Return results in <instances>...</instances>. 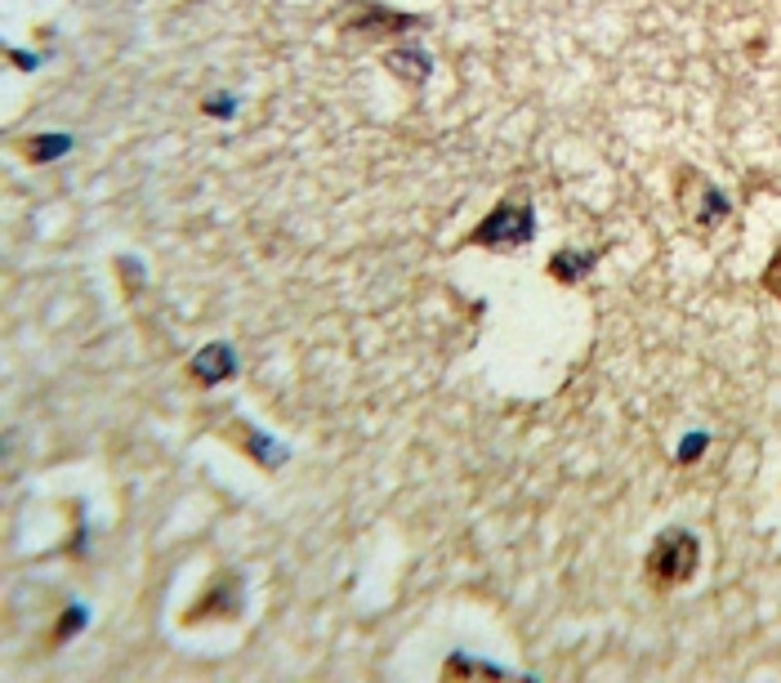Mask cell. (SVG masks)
<instances>
[{"label":"cell","mask_w":781,"mask_h":683,"mask_svg":"<svg viewBox=\"0 0 781 683\" xmlns=\"http://www.w3.org/2000/svg\"><path fill=\"white\" fill-rule=\"evenodd\" d=\"M536 237V211L527 202H500L491 206L478 228L465 237V246H478V251H518Z\"/></svg>","instance_id":"cell-2"},{"label":"cell","mask_w":781,"mask_h":683,"mask_svg":"<svg viewBox=\"0 0 781 683\" xmlns=\"http://www.w3.org/2000/svg\"><path fill=\"white\" fill-rule=\"evenodd\" d=\"M68 148H72V139H68V135H46V139L28 144V157H32V162H50V157H64Z\"/></svg>","instance_id":"cell-10"},{"label":"cell","mask_w":781,"mask_h":683,"mask_svg":"<svg viewBox=\"0 0 781 683\" xmlns=\"http://www.w3.org/2000/svg\"><path fill=\"white\" fill-rule=\"evenodd\" d=\"M469 674L500 679L505 670H500V665H491V661H469V656H447V661H442V679H469Z\"/></svg>","instance_id":"cell-8"},{"label":"cell","mask_w":781,"mask_h":683,"mask_svg":"<svg viewBox=\"0 0 781 683\" xmlns=\"http://www.w3.org/2000/svg\"><path fill=\"white\" fill-rule=\"evenodd\" d=\"M233 375H237V362H233V349H228V344H206V349H197L193 362H188V380H193L197 389L224 384V380H233Z\"/></svg>","instance_id":"cell-5"},{"label":"cell","mask_w":781,"mask_h":683,"mask_svg":"<svg viewBox=\"0 0 781 683\" xmlns=\"http://www.w3.org/2000/svg\"><path fill=\"white\" fill-rule=\"evenodd\" d=\"M759 286L772 295V300H781V242H777V251H772V260H768V269L759 273Z\"/></svg>","instance_id":"cell-11"},{"label":"cell","mask_w":781,"mask_h":683,"mask_svg":"<svg viewBox=\"0 0 781 683\" xmlns=\"http://www.w3.org/2000/svg\"><path fill=\"white\" fill-rule=\"evenodd\" d=\"M384 64H389L393 72H402L411 86H420V81L429 77V55H424V50H393V55H384Z\"/></svg>","instance_id":"cell-7"},{"label":"cell","mask_w":781,"mask_h":683,"mask_svg":"<svg viewBox=\"0 0 781 683\" xmlns=\"http://www.w3.org/2000/svg\"><path fill=\"white\" fill-rule=\"evenodd\" d=\"M701 447H705V433H696V438H687V447L679 451V460H696V456H701Z\"/></svg>","instance_id":"cell-13"},{"label":"cell","mask_w":781,"mask_h":683,"mask_svg":"<svg viewBox=\"0 0 781 683\" xmlns=\"http://www.w3.org/2000/svg\"><path fill=\"white\" fill-rule=\"evenodd\" d=\"M242 433H246V438H242V447H246V451H251V456H255L264 469H273L277 460H286V451H277V447H273V442H269L260 429H251V425H246Z\"/></svg>","instance_id":"cell-9"},{"label":"cell","mask_w":781,"mask_h":683,"mask_svg":"<svg viewBox=\"0 0 781 683\" xmlns=\"http://www.w3.org/2000/svg\"><path fill=\"white\" fill-rule=\"evenodd\" d=\"M696 567H701V540H696V531H687V527H665V531L652 540L647 558H643V580H647L656 594H665V589H674V585H687V580L696 576Z\"/></svg>","instance_id":"cell-1"},{"label":"cell","mask_w":781,"mask_h":683,"mask_svg":"<svg viewBox=\"0 0 781 683\" xmlns=\"http://www.w3.org/2000/svg\"><path fill=\"white\" fill-rule=\"evenodd\" d=\"M81 625H86V612H81V607H72V616H64V621H59V630H55V643H59L64 634H77Z\"/></svg>","instance_id":"cell-12"},{"label":"cell","mask_w":781,"mask_h":683,"mask_svg":"<svg viewBox=\"0 0 781 683\" xmlns=\"http://www.w3.org/2000/svg\"><path fill=\"white\" fill-rule=\"evenodd\" d=\"M598 260H603V251H554L545 273H549L554 282H567V286H572V282H585V277L598 269Z\"/></svg>","instance_id":"cell-6"},{"label":"cell","mask_w":781,"mask_h":683,"mask_svg":"<svg viewBox=\"0 0 781 683\" xmlns=\"http://www.w3.org/2000/svg\"><path fill=\"white\" fill-rule=\"evenodd\" d=\"M674 202H679V215L692 228H701V233L705 228H719L728 219V211H732V202L723 197V188L714 179H705L701 170H692V166H683L674 175Z\"/></svg>","instance_id":"cell-3"},{"label":"cell","mask_w":781,"mask_h":683,"mask_svg":"<svg viewBox=\"0 0 781 683\" xmlns=\"http://www.w3.org/2000/svg\"><path fill=\"white\" fill-rule=\"evenodd\" d=\"M242 612V580H237V572H219L215 580H211V589L188 607V616H184V625H202L206 616H219V621H233Z\"/></svg>","instance_id":"cell-4"}]
</instances>
